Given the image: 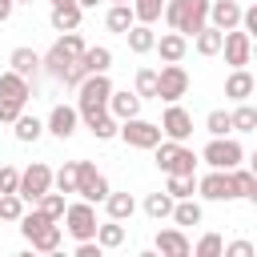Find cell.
Returning <instances> with one entry per match:
<instances>
[{
  "instance_id": "obj_25",
  "label": "cell",
  "mask_w": 257,
  "mask_h": 257,
  "mask_svg": "<svg viewBox=\"0 0 257 257\" xmlns=\"http://www.w3.org/2000/svg\"><path fill=\"white\" fill-rule=\"evenodd\" d=\"M100 205L108 209L112 221H128V217L137 213V197H133V193H112V189H108V197H104Z\"/></svg>"
},
{
  "instance_id": "obj_5",
  "label": "cell",
  "mask_w": 257,
  "mask_h": 257,
  "mask_svg": "<svg viewBox=\"0 0 257 257\" xmlns=\"http://www.w3.org/2000/svg\"><path fill=\"white\" fill-rule=\"evenodd\" d=\"M201 161H205L209 169H233V165L245 161V149H241V141H233V137L225 133V137H213V141L201 149Z\"/></svg>"
},
{
  "instance_id": "obj_36",
  "label": "cell",
  "mask_w": 257,
  "mask_h": 257,
  "mask_svg": "<svg viewBox=\"0 0 257 257\" xmlns=\"http://www.w3.org/2000/svg\"><path fill=\"white\" fill-rule=\"evenodd\" d=\"M64 205H68V201H64V193H60V189H48V193H40V197H36V209H40L44 217H52V221H60V217H64Z\"/></svg>"
},
{
  "instance_id": "obj_45",
  "label": "cell",
  "mask_w": 257,
  "mask_h": 257,
  "mask_svg": "<svg viewBox=\"0 0 257 257\" xmlns=\"http://www.w3.org/2000/svg\"><path fill=\"white\" fill-rule=\"evenodd\" d=\"M20 112H24V100H4L0 96V124H12Z\"/></svg>"
},
{
  "instance_id": "obj_10",
  "label": "cell",
  "mask_w": 257,
  "mask_h": 257,
  "mask_svg": "<svg viewBox=\"0 0 257 257\" xmlns=\"http://www.w3.org/2000/svg\"><path fill=\"white\" fill-rule=\"evenodd\" d=\"M189 92V72H185V64L177 60V64H165L161 72H157V100H165V104H173V100H181Z\"/></svg>"
},
{
  "instance_id": "obj_19",
  "label": "cell",
  "mask_w": 257,
  "mask_h": 257,
  "mask_svg": "<svg viewBox=\"0 0 257 257\" xmlns=\"http://www.w3.org/2000/svg\"><path fill=\"white\" fill-rule=\"evenodd\" d=\"M80 16H84V8H80L76 0H68V4H52L48 24H52L56 32H72V28H80Z\"/></svg>"
},
{
  "instance_id": "obj_18",
  "label": "cell",
  "mask_w": 257,
  "mask_h": 257,
  "mask_svg": "<svg viewBox=\"0 0 257 257\" xmlns=\"http://www.w3.org/2000/svg\"><path fill=\"white\" fill-rule=\"evenodd\" d=\"M257 92V80H253V72L249 68H233L229 76H225V96L237 104V100H249Z\"/></svg>"
},
{
  "instance_id": "obj_30",
  "label": "cell",
  "mask_w": 257,
  "mask_h": 257,
  "mask_svg": "<svg viewBox=\"0 0 257 257\" xmlns=\"http://www.w3.org/2000/svg\"><path fill=\"white\" fill-rule=\"evenodd\" d=\"M96 245L100 249H120L124 245V221H112V217L104 225L96 221Z\"/></svg>"
},
{
  "instance_id": "obj_50",
  "label": "cell",
  "mask_w": 257,
  "mask_h": 257,
  "mask_svg": "<svg viewBox=\"0 0 257 257\" xmlns=\"http://www.w3.org/2000/svg\"><path fill=\"white\" fill-rule=\"evenodd\" d=\"M48 4H68V0H48Z\"/></svg>"
},
{
  "instance_id": "obj_37",
  "label": "cell",
  "mask_w": 257,
  "mask_h": 257,
  "mask_svg": "<svg viewBox=\"0 0 257 257\" xmlns=\"http://www.w3.org/2000/svg\"><path fill=\"white\" fill-rule=\"evenodd\" d=\"M128 8L137 16V24H157L165 12V0H128Z\"/></svg>"
},
{
  "instance_id": "obj_3",
  "label": "cell",
  "mask_w": 257,
  "mask_h": 257,
  "mask_svg": "<svg viewBox=\"0 0 257 257\" xmlns=\"http://www.w3.org/2000/svg\"><path fill=\"white\" fill-rule=\"evenodd\" d=\"M108 92H112L108 72H88V76L76 84V112H80V120L104 112V108H108Z\"/></svg>"
},
{
  "instance_id": "obj_6",
  "label": "cell",
  "mask_w": 257,
  "mask_h": 257,
  "mask_svg": "<svg viewBox=\"0 0 257 257\" xmlns=\"http://www.w3.org/2000/svg\"><path fill=\"white\" fill-rule=\"evenodd\" d=\"M76 197L80 201H92V205H100L108 197V177L92 161H76Z\"/></svg>"
},
{
  "instance_id": "obj_42",
  "label": "cell",
  "mask_w": 257,
  "mask_h": 257,
  "mask_svg": "<svg viewBox=\"0 0 257 257\" xmlns=\"http://www.w3.org/2000/svg\"><path fill=\"white\" fill-rule=\"evenodd\" d=\"M221 245H225V241H221V233H205L189 253H193V257H221Z\"/></svg>"
},
{
  "instance_id": "obj_48",
  "label": "cell",
  "mask_w": 257,
  "mask_h": 257,
  "mask_svg": "<svg viewBox=\"0 0 257 257\" xmlns=\"http://www.w3.org/2000/svg\"><path fill=\"white\" fill-rule=\"evenodd\" d=\"M12 8H16V0H0V24L12 16Z\"/></svg>"
},
{
  "instance_id": "obj_52",
  "label": "cell",
  "mask_w": 257,
  "mask_h": 257,
  "mask_svg": "<svg viewBox=\"0 0 257 257\" xmlns=\"http://www.w3.org/2000/svg\"><path fill=\"white\" fill-rule=\"evenodd\" d=\"M16 4H32V0H16Z\"/></svg>"
},
{
  "instance_id": "obj_8",
  "label": "cell",
  "mask_w": 257,
  "mask_h": 257,
  "mask_svg": "<svg viewBox=\"0 0 257 257\" xmlns=\"http://www.w3.org/2000/svg\"><path fill=\"white\" fill-rule=\"evenodd\" d=\"M48 189H52V169H48L44 161H32L28 169H20V185H16V193H20L24 205H36V197L48 193Z\"/></svg>"
},
{
  "instance_id": "obj_33",
  "label": "cell",
  "mask_w": 257,
  "mask_h": 257,
  "mask_svg": "<svg viewBox=\"0 0 257 257\" xmlns=\"http://www.w3.org/2000/svg\"><path fill=\"white\" fill-rule=\"evenodd\" d=\"M165 193H169L173 201H181V197H193V193H197V173H169V181H165Z\"/></svg>"
},
{
  "instance_id": "obj_17",
  "label": "cell",
  "mask_w": 257,
  "mask_h": 257,
  "mask_svg": "<svg viewBox=\"0 0 257 257\" xmlns=\"http://www.w3.org/2000/svg\"><path fill=\"white\" fill-rule=\"evenodd\" d=\"M153 52H161L165 64H177V60H185V52H189V36H181V32H161L157 44H153Z\"/></svg>"
},
{
  "instance_id": "obj_27",
  "label": "cell",
  "mask_w": 257,
  "mask_h": 257,
  "mask_svg": "<svg viewBox=\"0 0 257 257\" xmlns=\"http://www.w3.org/2000/svg\"><path fill=\"white\" fill-rule=\"evenodd\" d=\"M181 229L185 225H201V217H205V209H201V201H193V197H181V201H173V213H169Z\"/></svg>"
},
{
  "instance_id": "obj_35",
  "label": "cell",
  "mask_w": 257,
  "mask_h": 257,
  "mask_svg": "<svg viewBox=\"0 0 257 257\" xmlns=\"http://www.w3.org/2000/svg\"><path fill=\"white\" fill-rule=\"evenodd\" d=\"M229 120H233V133H257V108L249 100H237V108L229 112Z\"/></svg>"
},
{
  "instance_id": "obj_1",
  "label": "cell",
  "mask_w": 257,
  "mask_h": 257,
  "mask_svg": "<svg viewBox=\"0 0 257 257\" xmlns=\"http://www.w3.org/2000/svg\"><path fill=\"white\" fill-rule=\"evenodd\" d=\"M165 24L181 36H193L209 24V0H165Z\"/></svg>"
},
{
  "instance_id": "obj_47",
  "label": "cell",
  "mask_w": 257,
  "mask_h": 257,
  "mask_svg": "<svg viewBox=\"0 0 257 257\" xmlns=\"http://www.w3.org/2000/svg\"><path fill=\"white\" fill-rule=\"evenodd\" d=\"M221 253L225 257H253V245L249 241H229V245H221Z\"/></svg>"
},
{
  "instance_id": "obj_51",
  "label": "cell",
  "mask_w": 257,
  "mask_h": 257,
  "mask_svg": "<svg viewBox=\"0 0 257 257\" xmlns=\"http://www.w3.org/2000/svg\"><path fill=\"white\" fill-rule=\"evenodd\" d=\"M108 4H128V0H108Z\"/></svg>"
},
{
  "instance_id": "obj_23",
  "label": "cell",
  "mask_w": 257,
  "mask_h": 257,
  "mask_svg": "<svg viewBox=\"0 0 257 257\" xmlns=\"http://www.w3.org/2000/svg\"><path fill=\"white\" fill-rule=\"evenodd\" d=\"M60 237H64L60 225H56V221H44V225L28 237V245H32V253H56V249H60Z\"/></svg>"
},
{
  "instance_id": "obj_11",
  "label": "cell",
  "mask_w": 257,
  "mask_h": 257,
  "mask_svg": "<svg viewBox=\"0 0 257 257\" xmlns=\"http://www.w3.org/2000/svg\"><path fill=\"white\" fill-rule=\"evenodd\" d=\"M197 193L205 197V201H237V189H233V177H229V169H209L205 177H197Z\"/></svg>"
},
{
  "instance_id": "obj_24",
  "label": "cell",
  "mask_w": 257,
  "mask_h": 257,
  "mask_svg": "<svg viewBox=\"0 0 257 257\" xmlns=\"http://www.w3.org/2000/svg\"><path fill=\"white\" fill-rule=\"evenodd\" d=\"M229 177H233L237 201H253V205H257V173H253V169H241V165H233V169H229Z\"/></svg>"
},
{
  "instance_id": "obj_26",
  "label": "cell",
  "mask_w": 257,
  "mask_h": 257,
  "mask_svg": "<svg viewBox=\"0 0 257 257\" xmlns=\"http://www.w3.org/2000/svg\"><path fill=\"white\" fill-rule=\"evenodd\" d=\"M12 133H16V141H20V145H32V141H40L44 120H40V116H32V112H20V116L12 120Z\"/></svg>"
},
{
  "instance_id": "obj_31",
  "label": "cell",
  "mask_w": 257,
  "mask_h": 257,
  "mask_svg": "<svg viewBox=\"0 0 257 257\" xmlns=\"http://www.w3.org/2000/svg\"><path fill=\"white\" fill-rule=\"evenodd\" d=\"M221 36H225L221 28H213V24H205L201 32H193V48H197L201 56H217V52H221Z\"/></svg>"
},
{
  "instance_id": "obj_15",
  "label": "cell",
  "mask_w": 257,
  "mask_h": 257,
  "mask_svg": "<svg viewBox=\"0 0 257 257\" xmlns=\"http://www.w3.org/2000/svg\"><path fill=\"white\" fill-rule=\"evenodd\" d=\"M157 253L161 257H189V249H193V241L185 237V229L181 225H173V229H157Z\"/></svg>"
},
{
  "instance_id": "obj_13",
  "label": "cell",
  "mask_w": 257,
  "mask_h": 257,
  "mask_svg": "<svg viewBox=\"0 0 257 257\" xmlns=\"http://www.w3.org/2000/svg\"><path fill=\"white\" fill-rule=\"evenodd\" d=\"M161 133H165L169 141H185V145H189V137H193V112L173 100V104L165 108V116H161Z\"/></svg>"
},
{
  "instance_id": "obj_7",
  "label": "cell",
  "mask_w": 257,
  "mask_h": 257,
  "mask_svg": "<svg viewBox=\"0 0 257 257\" xmlns=\"http://www.w3.org/2000/svg\"><path fill=\"white\" fill-rule=\"evenodd\" d=\"M116 137H120L128 149H153L165 133H161V124H153V120H145V116H128V120H120Z\"/></svg>"
},
{
  "instance_id": "obj_28",
  "label": "cell",
  "mask_w": 257,
  "mask_h": 257,
  "mask_svg": "<svg viewBox=\"0 0 257 257\" xmlns=\"http://www.w3.org/2000/svg\"><path fill=\"white\" fill-rule=\"evenodd\" d=\"M124 40H128V48H133L137 56H145V52H153L157 32H153V24H133V28L124 32Z\"/></svg>"
},
{
  "instance_id": "obj_12",
  "label": "cell",
  "mask_w": 257,
  "mask_h": 257,
  "mask_svg": "<svg viewBox=\"0 0 257 257\" xmlns=\"http://www.w3.org/2000/svg\"><path fill=\"white\" fill-rule=\"evenodd\" d=\"M221 52H225V64H229V68H245V64L253 60V36L241 32V28H229V32L221 36Z\"/></svg>"
},
{
  "instance_id": "obj_2",
  "label": "cell",
  "mask_w": 257,
  "mask_h": 257,
  "mask_svg": "<svg viewBox=\"0 0 257 257\" xmlns=\"http://www.w3.org/2000/svg\"><path fill=\"white\" fill-rule=\"evenodd\" d=\"M84 48H88V44H84V36L72 28V32H64V36H60L44 56H40V68H44L48 76H56V80H60V76L80 60V52H84Z\"/></svg>"
},
{
  "instance_id": "obj_9",
  "label": "cell",
  "mask_w": 257,
  "mask_h": 257,
  "mask_svg": "<svg viewBox=\"0 0 257 257\" xmlns=\"http://www.w3.org/2000/svg\"><path fill=\"white\" fill-rule=\"evenodd\" d=\"M64 229H68V237H76V241L96 237V209H92V201H72V205H64Z\"/></svg>"
},
{
  "instance_id": "obj_16",
  "label": "cell",
  "mask_w": 257,
  "mask_h": 257,
  "mask_svg": "<svg viewBox=\"0 0 257 257\" xmlns=\"http://www.w3.org/2000/svg\"><path fill=\"white\" fill-rule=\"evenodd\" d=\"M209 24L221 28V32L237 28L241 24V4L237 0H209Z\"/></svg>"
},
{
  "instance_id": "obj_21",
  "label": "cell",
  "mask_w": 257,
  "mask_h": 257,
  "mask_svg": "<svg viewBox=\"0 0 257 257\" xmlns=\"http://www.w3.org/2000/svg\"><path fill=\"white\" fill-rule=\"evenodd\" d=\"M0 96H4V100H24V104H28V96H32V80L8 68V72H0Z\"/></svg>"
},
{
  "instance_id": "obj_40",
  "label": "cell",
  "mask_w": 257,
  "mask_h": 257,
  "mask_svg": "<svg viewBox=\"0 0 257 257\" xmlns=\"http://www.w3.org/2000/svg\"><path fill=\"white\" fill-rule=\"evenodd\" d=\"M145 213H149L153 221H165V217L173 213V197H169V193H149V197H145Z\"/></svg>"
},
{
  "instance_id": "obj_22",
  "label": "cell",
  "mask_w": 257,
  "mask_h": 257,
  "mask_svg": "<svg viewBox=\"0 0 257 257\" xmlns=\"http://www.w3.org/2000/svg\"><path fill=\"white\" fill-rule=\"evenodd\" d=\"M8 68L32 80V76L40 72V52H32L28 44H20V48H12V52H8Z\"/></svg>"
},
{
  "instance_id": "obj_4",
  "label": "cell",
  "mask_w": 257,
  "mask_h": 257,
  "mask_svg": "<svg viewBox=\"0 0 257 257\" xmlns=\"http://www.w3.org/2000/svg\"><path fill=\"white\" fill-rule=\"evenodd\" d=\"M153 161H157V169L169 177V173H197V153L185 145V141H169V137H161L153 149Z\"/></svg>"
},
{
  "instance_id": "obj_46",
  "label": "cell",
  "mask_w": 257,
  "mask_h": 257,
  "mask_svg": "<svg viewBox=\"0 0 257 257\" xmlns=\"http://www.w3.org/2000/svg\"><path fill=\"white\" fill-rule=\"evenodd\" d=\"M84 76H88V72H84V64H80V60H76V64H72V68H68V72H64V76H60V84H64V88H76V84H80V80H84Z\"/></svg>"
},
{
  "instance_id": "obj_49",
  "label": "cell",
  "mask_w": 257,
  "mask_h": 257,
  "mask_svg": "<svg viewBox=\"0 0 257 257\" xmlns=\"http://www.w3.org/2000/svg\"><path fill=\"white\" fill-rule=\"evenodd\" d=\"M76 4H80V8H96L100 0H76Z\"/></svg>"
},
{
  "instance_id": "obj_14",
  "label": "cell",
  "mask_w": 257,
  "mask_h": 257,
  "mask_svg": "<svg viewBox=\"0 0 257 257\" xmlns=\"http://www.w3.org/2000/svg\"><path fill=\"white\" fill-rule=\"evenodd\" d=\"M76 124H80L76 104H52V112H48V120H44V133H52L56 141H68V137L76 133Z\"/></svg>"
},
{
  "instance_id": "obj_39",
  "label": "cell",
  "mask_w": 257,
  "mask_h": 257,
  "mask_svg": "<svg viewBox=\"0 0 257 257\" xmlns=\"http://www.w3.org/2000/svg\"><path fill=\"white\" fill-rule=\"evenodd\" d=\"M52 189H60L64 197H68V193H76V161H64V165L52 173Z\"/></svg>"
},
{
  "instance_id": "obj_29",
  "label": "cell",
  "mask_w": 257,
  "mask_h": 257,
  "mask_svg": "<svg viewBox=\"0 0 257 257\" xmlns=\"http://www.w3.org/2000/svg\"><path fill=\"white\" fill-rule=\"evenodd\" d=\"M80 64H84V72H108V68H112V48L92 44V48L80 52Z\"/></svg>"
},
{
  "instance_id": "obj_34",
  "label": "cell",
  "mask_w": 257,
  "mask_h": 257,
  "mask_svg": "<svg viewBox=\"0 0 257 257\" xmlns=\"http://www.w3.org/2000/svg\"><path fill=\"white\" fill-rule=\"evenodd\" d=\"M104 24H108V32H120V36H124V32L137 24V16H133L128 4H112V8L104 12Z\"/></svg>"
},
{
  "instance_id": "obj_38",
  "label": "cell",
  "mask_w": 257,
  "mask_h": 257,
  "mask_svg": "<svg viewBox=\"0 0 257 257\" xmlns=\"http://www.w3.org/2000/svg\"><path fill=\"white\" fill-rule=\"evenodd\" d=\"M133 92H137L141 100H157V68H137Z\"/></svg>"
},
{
  "instance_id": "obj_41",
  "label": "cell",
  "mask_w": 257,
  "mask_h": 257,
  "mask_svg": "<svg viewBox=\"0 0 257 257\" xmlns=\"http://www.w3.org/2000/svg\"><path fill=\"white\" fill-rule=\"evenodd\" d=\"M205 133H209V137H225V133H233L229 108H213V112L205 116Z\"/></svg>"
},
{
  "instance_id": "obj_20",
  "label": "cell",
  "mask_w": 257,
  "mask_h": 257,
  "mask_svg": "<svg viewBox=\"0 0 257 257\" xmlns=\"http://www.w3.org/2000/svg\"><path fill=\"white\" fill-rule=\"evenodd\" d=\"M108 112L116 120H128V116H141V96L128 92V88H112L108 92Z\"/></svg>"
},
{
  "instance_id": "obj_43",
  "label": "cell",
  "mask_w": 257,
  "mask_h": 257,
  "mask_svg": "<svg viewBox=\"0 0 257 257\" xmlns=\"http://www.w3.org/2000/svg\"><path fill=\"white\" fill-rule=\"evenodd\" d=\"M20 213H24L20 193H0V221H20Z\"/></svg>"
},
{
  "instance_id": "obj_32",
  "label": "cell",
  "mask_w": 257,
  "mask_h": 257,
  "mask_svg": "<svg viewBox=\"0 0 257 257\" xmlns=\"http://www.w3.org/2000/svg\"><path fill=\"white\" fill-rule=\"evenodd\" d=\"M84 124H88V133H92L96 141H112V137H116V128H120V120H116L108 108H104V112H96V116H88Z\"/></svg>"
},
{
  "instance_id": "obj_44",
  "label": "cell",
  "mask_w": 257,
  "mask_h": 257,
  "mask_svg": "<svg viewBox=\"0 0 257 257\" xmlns=\"http://www.w3.org/2000/svg\"><path fill=\"white\" fill-rule=\"evenodd\" d=\"M20 185V169L16 165H0V193H16Z\"/></svg>"
}]
</instances>
